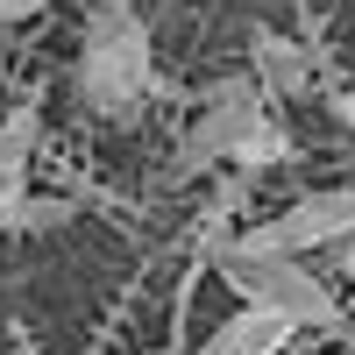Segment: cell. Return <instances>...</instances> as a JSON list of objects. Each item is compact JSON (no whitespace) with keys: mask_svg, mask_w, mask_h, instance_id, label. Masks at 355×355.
Instances as JSON below:
<instances>
[{"mask_svg":"<svg viewBox=\"0 0 355 355\" xmlns=\"http://www.w3.org/2000/svg\"><path fill=\"white\" fill-rule=\"evenodd\" d=\"M71 93L85 114L128 128L150 114L157 93V57H150V21L135 15V0H100L78 28V64H71Z\"/></svg>","mask_w":355,"mask_h":355,"instance_id":"cell-1","label":"cell"},{"mask_svg":"<svg viewBox=\"0 0 355 355\" xmlns=\"http://www.w3.org/2000/svg\"><path fill=\"white\" fill-rule=\"evenodd\" d=\"M291 341H299V327H291V320L242 306V313H227L220 327L206 334V348H199V355H284Z\"/></svg>","mask_w":355,"mask_h":355,"instance_id":"cell-6","label":"cell"},{"mask_svg":"<svg viewBox=\"0 0 355 355\" xmlns=\"http://www.w3.org/2000/svg\"><path fill=\"white\" fill-rule=\"evenodd\" d=\"M0 78H8V57H0Z\"/></svg>","mask_w":355,"mask_h":355,"instance_id":"cell-13","label":"cell"},{"mask_svg":"<svg viewBox=\"0 0 355 355\" xmlns=\"http://www.w3.org/2000/svg\"><path fill=\"white\" fill-rule=\"evenodd\" d=\"M50 0H0V21H28V15H43Z\"/></svg>","mask_w":355,"mask_h":355,"instance_id":"cell-9","label":"cell"},{"mask_svg":"<svg viewBox=\"0 0 355 355\" xmlns=\"http://www.w3.org/2000/svg\"><path fill=\"white\" fill-rule=\"evenodd\" d=\"M348 242H355V185L306 192V199H291L284 214L242 227L249 256H291V263H306L313 249H348Z\"/></svg>","mask_w":355,"mask_h":355,"instance_id":"cell-3","label":"cell"},{"mask_svg":"<svg viewBox=\"0 0 355 355\" xmlns=\"http://www.w3.org/2000/svg\"><path fill=\"white\" fill-rule=\"evenodd\" d=\"M36 142H43V107L15 100L0 114V214H15L28 199V171H36Z\"/></svg>","mask_w":355,"mask_h":355,"instance_id":"cell-5","label":"cell"},{"mask_svg":"<svg viewBox=\"0 0 355 355\" xmlns=\"http://www.w3.org/2000/svg\"><path fill=\"white\" fill-rule=\"evenodd\" d=\"M206 270H220L227 291H234L242 306L277 313V320H291L299 334H341V327H348L334 284L320 277L313 263H291V256H249L242 242H227V249L206 256Z\"/></svg>","mask_w":355,"mask_h":355,"instance_id":"cell-2","label":"cell"},{"mask_svg":"<svg viewBox=\"0 0 355 355\" xmlns=\"http://www.w3.org/2000/svg\"><path fill=\"white\" fill-rule=\"evenodd\" d=\"M327 107H334V121L355 135V85H334V93H327Z\"/></svg>","mask_w":355,"mask_h":355,"instance_id":"cell-8","label":"cell"},{"mask_svg":"<svg viewBox=\"0 0 355 355\" xmlns=\"http://www.w3.org/2000/svg\"><path fill=\"white\" fill-rule=\"evenodd\" d=\"M334 270H341V277H348V291H355V242L341 249V263H334Z\"/></svg>","mask_w":355,"mask_h":355,"instance_id":"cell-10","label":"cell"},{"mask_svg":"<svg viewBox=\"0 0 355 355\" xmlns=\"http://www.w3.org/2000/svg\"><path fill=\"white\" fill-rule=\"evenodd\" d=\"M15 355H43V348H36V341H28V334H15Z\"/></svg>","mask_w":355,"mask_h":355,"instance_id":"cell-11","label":"cell"},{"mask_svg":"<svg viewBox=\"0 0 355 355\" xmlns=\"http://www.w3.org/2000/svg\"><path fill=\"white\" fill-rule=\"evenodd\" d=\"M320 64H327V57H320L313 43H299V36H284V28H256L249 36V78L270 100H306Z\"/></svg>","mask_w":355,"mask_h":355,"instance_id":"cell-4","label":"cell"},{"mask_svg":"<svg viewBox=\"0 0 355 355\" xmlns=\"http://www.w3.org/2000/svg\"><path fill=\"white\" fill-rule=\"evenodd\" d=\"M142 355H192V348H142Z\"/></svg>","mask_w":355,"mask_h":355,"instance_id":"cell-12","label":"cell"},{"mask_svg":"<svg viewBox=\"0 0 355 355\" xmlns=\"http://www.w3.org/2000/svg\"><path fill=\"white\" fill-rule=\"evenodd\" d=\"M0 220H8L15 234H43V227H64V220H71V199H43V192H28L15 214H0Z\"/></svg>","mask_w":355,"mask_h":355,"instance_id":"cell-7","label":"cell"}]
</instances>
